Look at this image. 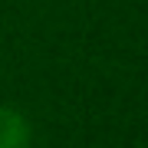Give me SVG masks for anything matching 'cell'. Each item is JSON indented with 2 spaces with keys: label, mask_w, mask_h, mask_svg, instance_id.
<instances>
[{
  "label": "cell",
  "mask_w": 148,
  "mask_h": 148,
  "mask_svg": "<svg viewBox=\"0 0 148 148\" xmlns=\"http://www.w3.org/2000/svg\"><path fill=\"white\" fill-rule=\"evenodd\" d=\"M16 138H20V128L10 122H0V148H16Z\"/></svg>",
  "instance_id": "obj_1"
}]
</instances>
